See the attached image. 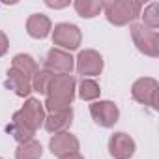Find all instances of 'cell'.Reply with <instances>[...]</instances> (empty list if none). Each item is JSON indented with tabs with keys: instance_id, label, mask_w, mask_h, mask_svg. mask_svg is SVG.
<instances>
[{
	"instance_id": "obj_1",
	"label": "cell",
	"mask_w": 159,
	"mask_h": 159,
	"mask_svg": "<svg viewBox=\"0 0 159 159\" xmlns=\"http://www.w3.org/2000/svg\"><path fill=\"white\" fill-rule=\"evenodd\" d=\"M45 122V107L39 99L36 98H28L26 103L23 105V109H19L13 118L11 124L8 125L10 135L21 144L26 140H32L36 131L41 127V124Z\"/></svg>"
},
{
	"instance_id": "obj_2",
	"label": "cell",
	"mask_w": 159,
	"mask_h": 159,
	"mask_svg": "<svg viewBox=\"0 0 159 159\" xmlns=\"http://www.w3.org/2000/svg\"><path fill=\"white\" fill-rule=\"evenodd\" d=\"M75 99V79L71 75H54L47 90V101L43 107L49 112L69 109Z\"/></svg>"
},
{
	"instance_id": "obj_14",
	"label": "cell",
	"mask_w": 159,
	"mask_h": 159,
	"mask_svg": "<svg viewBox=\"0 0 159 159\" xmlns=\"http://www.w3.org/2000/svg\"><path fill=\"white\" fill-rule=\"evenodd\" d=\"M51 21H49V17L47 15H43V13H34V15H30L28 17V21H26V32H28V36H32L34 39H43V38H47L49 34H51Z\"/></svg>"
},
{
	"instance_id": "obj_3",
	"label": "cell",
	"mask_w": 159,
	"mask_h": 159,
	"mask_svg": "<svg viewBox=\"0 0 159 159\" xmlns=\"http://www.w3.org/2000/svg\"><path fill=\"white\" fill-rule=\"evenodd\" d=\"M142 4L133 0H107L103 2V13L107 21L114 26H125L140 15Z\"/></svg>"
},
{
	"instance_id": "obj_9",
	"label": "cell",
	"mask_w": 159,
	"mask_h": 159,
	"mask_svg": "<svg viewBox=\"0 0 159 159\" xmlns=\"http://www.w3.org/2000/svg\"><path fill=\"white\" fill-rule=\"evenodd\" d=\"M90 114L94 118V122L101 127H112L118 118H120V111L112 101H96L90 105Z\"/></svg>"
},
{
	"instance_id": "obj_18",
	"label": "cell",
	"mask_w": 159,
	"mask_h": 159,
	"mask_svg": "<svg viewBox=\"0 0 159 159\" xmlns=\"http://www.w3.org/2000/svg\"><path fill=\"white\" fill-rule=\"evenodd\" d=\"M99 94H101V88L94 79H83L79 83V98L83 101H94L99 98Z\"/></svg>"
},
{
	"instance_id": "obj_13",
	"label": "cell",
	"mask_w": 159,
	"mask_h": 159,
	"mask_svg": "<svg viewBox=\"0 0 159 159\" xmlns=\"http://www.w3.org/2000/svg\"><path fill=\"white\" fill-rule=\"evenodd\" d=\"M6 86H8L15 96H19V98H26V96L32 92V81H30L26 75H23L21 71H17V69H13V67L8 71Z\"/></svg>"
},
{
	"instance_id": "obj_17",
	"label": "cell",
	"mask_w": 159,
	"mask_h": 159,
	"mask_svg": "<svg viewBox=\"0 0 159 159\" xmlns=\"http://www.w3.org/2000/svg\"><path fill=\"white\" fill-rule=\"evenodd\" d=\"M11 67L17 69V71H21L23 75H26L30 81H32V77L36 75V71H38V64H36V60L30 54H17L13 58Z\"/></svg>"
},
{
	"instance_id": "obj_11",
	"label": "cell",
	"mask_w": 159,
	"mask_h": 159,
	"mask_svg": "<svg viewBox=\"0 0 159 159\" xmlns=\"http://www.w3.org/2000/svg\"><path fill=\"white\" fill-rule=\"evenodd\" d=\"M135 140L127 133H114L109 140V152L114 159H131L135 153Z\"/></svg>"
},
{
	"instance_id": "obj_10",
	"label": "cell",
	"mask_w": 159,
	"mask_h": 159,
	"mask_svg": "<svg viewBox=\"0 0 159 159\" xmlns=\"http://www.w3.org/2000/svg\"><path fill=\"white\" fill-rule=\"evenodd\" d=\"M49 148H51V153H52V155L64 157V155H67V153L79 152V140H77V137L71 135L69 131H62V133H54V135L51 137Z\"/></svg>"
},
{
	"instance_id": "obj_4",
	"label": "cell",
	"mask_w": 159,
	"mask_h": 159,
	"mask_svg": "<svg viewBox=\"0 0 159 159\" xmlns=\"http://www.w3.org/2000/svg\"><path fill=\"white\" fill-rule=\"evenodd\" d=\"M131 96L135 101L148 105L153 111L159 109V83L152 77H142L139 81H135L131 88Z\"/></svg>"
},
{
	"instance_id": "obj_12",
	"label": "cell",
	"mask_w": 159,
	"mask_h": 159,
	"mask_svg": "<svg viewBox=\"0 0 159 159\" xmlns=\"http://www.w3.org/2000/svg\"><path fill=\"white\" fill-rule=\"evenodd\" d=\"M73 122V109H64V111H56V112H49V116H45V129L49 133H62L67 131V127Z\"/></svg>"
},
{
	"instance_id": "obj_22",
	"label": "cell",
	"mask_w": 159,
	"mask_h": 159,
	"mask_svg": "<svg viewBox=\"0 0 159 159\" xmlns=\"http://www.w3.org/2000/svg\"><path fill=\"white\" fill-rule=\"evenodd\" d=\"M45 4L52 10H62L66 6H69V0H62V2H56V0H45Z\"/></svg>"
},
{
	"instance_id": "obj_21",
	"label": "cell",
	"mask_w": 159,
	"mask_h": 159,
	"mask_svg": "<svg viewBox=\"0 0 159 159\" xmlns=\"http://www.w3.org/2000/svg\"><path fill=\"white\" fill-rule=\"evenodd\" d=\"M8 47H10V41H8V36L4 32H0V56H4L8 52Z\"/></svg>"
},
{
	"instance_id": "obj_16",
	"label": "cell",
	"mask_w": 159,
	"mask_h": 159,
	"mask_svg": "<svg viewBox=\"0 0 159 159\" xmlns=\"http://www.w3.org/2000/svg\"><path fill=\"white\" fill-rule=\"evenodd\" d=\"M43 153V148L38 140H26L21 142L19 148L15 150V159H39Z\"/></svg>"
},
{
	"instance_id": "obj_6",
	"label": "cell",
	"mask_w": 159,
	"mask_h": 159,
	"mask_svg": "<svg viewBox=\"0 0 159 159\" xmlns=\"http://www.w3.org/2000/svg\"><path fill=\"white\" fill-rule=\"evenodd\" d=\"M81 39H83L81 30H79V26H75L71 23H60L52 30V43L58 45V49H62V51L79 49Z\"/></svg>"
},
{
	"instance_id": "obj_7",
	"label": "cell",
	"mask_w": 159,
	"mask_h": 159,
	"mask_svg": "<svg viewBox=\"0 0 159 159\" xmlns=\"http://www.w3.org/2000/svg\"><path fill=\"white\" fill-rule=\"evenodd\" d=\"M73 66H75L73 56L58 47H52L45 56V69L51 71L52 75H71Z\"/></svg>"
},
{
	"instance_id": "obj_8",
	"label": "cell",
	"mask_w": 159,
	"mask_h": 159,
	"mask_svg": "<svg viewBox=\"0 0 159 159\" xmlns=\"http://www.w3.org/2000/svg\"><path fill=\"white\" fill-rule=\"evenodd\" d=\"M77 71L79 75H83V79L96 77L103 71V58L98 51L86 49L77 56Z\"/></svg>"
},
{
	"instance_id": "obj_23",
	"label": "cell",
	"mask_w": 159,
	"mask_h": 159,
	"mask_svg": "<svg viewBox=\"0 0 159 159\" xmlns=\"http://www.w3.org/2000/svg\"><path fill=\"white\" fill-rule=\"evenodd\" d=\"M58 159H84L79 152H75V153H67V155H64V157H58Z\"/></svg>"
},
{
	"instance_id": "obj_19",
	"label": "cell",
	"mask_w": 159,
	"mask_h": 159,
	"mask_svg": "<svg viewBox=\"0 0 159 159\" xmlns=\"http://www.w3.org/2000/svg\"><path fill=\"white\" fill-rule=\"evenodd\" d=\"M52 77H54V75H52L51 71H47V69H38L36 75L32 77V90L38 92V94H47Z\"/></svg>"
},
{
	"instance_id": "obj_5",
	"label": "cell",
	"mask_w": 159,
	"mask_h": 159,
	"mask_svg": "<svg viewBox=\"0 0 159 159\" xmlns=\"http://www.w3.org/2000/svg\"><path fill=\"white\" fill-rule=\"evenodd\" d=\"M131 36L140 52L146 56L157 58L159 56V34L157 30H150L144 25H131Z\"/></svg>"
},
{
	"instance_id": "obj_24",
	"label": "cell",
	"mask_w": 159,
	"mask_h": 159,
	"mask_svg": "<svg viewBox=\"0 0 159 159\" xmlns=\"http://www.w3.org/2000/svg\"><path fill=\"white\" fill-rule=\"evenodd\" d=\"M0 159H2V157H0Z\"/></svg>"
},
{
	"instance_id": "obj_20",
	"label": "cell",
	"mask_w": 159,
	"mask_h": 159,
	"mask_svg": "<svg viewBox=\"0 0 159 159\" xmlns=\"http://www.w3.org/2000/svg\"><path fill=\"white\" fill-rule=\"evenodd\" d=\"M146 28L150 30H157L159 28V4L157 2H152L150 6L144 8V13H142V23Z\"/></svg>"
},
{
	"instance_id": "obj_15",
	"label": "cell",
	"mask_w": 159,
	"mask_h": 159,
	"mask_svg": "<svg viewBox=\"0 0 159 159\" xmlns=\"http://www.w3.org/2000/svg\"><path fill=\"white\" fill-rule=\"evenodd\" d=\"M73 6H75V11L84 19H94L103 10L101 0H75Z\"/></svg>"
}]
</instances>
